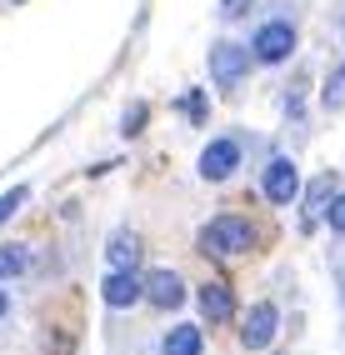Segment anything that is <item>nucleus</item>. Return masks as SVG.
Listing matches in <instances>:
<instances>
[{
	"instance_id": "9d476101",
	"label": "nucleus",
	"mask_w": 345,
	"mask_h": 355,
	"mask_svg": "<svg viewBox=\"0 0 345 355\" xmlns=\"http://www.w3.org/2000/svg\"><path fill=\"white\" fill-rule=\"evenodd\" d=\"M105 260H110V270H130L135 260H141V241H135L130 230H115L110 245H105Z\"/></svg>"
},
{
	"instance_id": "f03ea898",
	"label": "nucleus",
	"mask_w": 345,
	"mask_h": 355,
	"mask_svg": "<svg viewBox=\"0 0 345 355\" xmlns=\"http://www.w3.org/2000/svg\"><path fill=\"white\" fill-rule=\"evenodd\" d=\"M290 51H295V26L290 20H265V26L256 31V40H250V55L265 60V65L290 60Z\"/></svg>"
},
{
	"instance_id": "aec40b11",
	"label": "nucleus",
	"mask_w": 345,
	"mask_h": 355,
	"mask_svg": "<svg viewBox=\"0 0 345 355\" xmlns=\"http://www.w3.org/2000/svg\"><path fill=\"white\" fill-rule=\"evenodd\" d=\"M6 311H10V295H6V291H0V315H6Z\"/></svg>"
},
{
	"instance_id": "423d86ee",
	"label": "nucleus",
	"mask_w": 345,
	"mask_h": 355,
	"mask_svg": "<svg viewBox=\"0 0 345 355\" xmlns=\"http://www.w3.org/2000/svg\"><path fill=\"white\" fill-rule=\"evenodd\" d=\"M240 171V146L236 140H211V146L200 150V175L205 180H230Z\"/></svg>"
},
{
	"instance_id": "f3484780",
	"label": "nucleus",
	"mask_w": 345,
	"mask_h": 355,
	"mask_svg": "<svg viewBox=\"0 0 345 355\" xmlns=\"http://www.w3.org/2000/svg\"><path fill=\"white\" fill-rule=\"evenodd\" d=\"M180 115H191V121H205V96H200V90L180 96Z\"/></svg>"
},
{
	"instance_id": "1a4fd4ad",
	"label": "nucleus",
	"mask_w": 345,
	"mask_h": 355,
	"mask_svg": "<svg viewBox=\"0 0 345 355\" xmlns=\"http://www.w3.org/2000/svg\"><path fill=\"white\" fill-rule=\"evenodd\" d=\"M230 311H236V291L225 280H205L200 286V315L205 320H230Z\"/></svg>"
},
{
	"instance_id": "20e7f679",
	"label": "nucleus",
	"mask_w": 345,
	"mask_h": 355,
	"mask_svg": "<svg viewBox=\"0 0 345 355\" xmlns=\"http://www.w3.org/2000/svg\"><path fill=\"white\" fill-rule=\"evenodd\" d=\"M260 191H265V200H270V205H290V200H295V191H301V175H295V160L275 155V160L265 165V180H260Z\"/></svg>"
},
{
	"instance_id": "0eeeda50",
	"label": "nucleus",
	"mask_w": 345,
	"mask_h": 355,
	"mask_svg": "<svg viewBox=\"0 0 345 355\" xmlns=\"http://www.w3.org/2000/svg\"><path fill=\"white\" fill-rule=\"evenodd\" d=\"M105 305H115V311H125V305H135L145 295V280H135V270H110L105 286H100Z\"/></svg>"
},
{
	"instance_id": "f257e3e1",
	"label": "nucleus",
	"mask_w": 345,
	"mask_h": 355,
	"mask_svg": "<svg viewBox=\"0 0 345 355\" xmlns=\"http://www.w3.org/2000/svg\"><path fill=\"white\" fill-rule=\"evenodd\" d=\"M200 245L211 255H245L250 245H256V225H250L245 216H215L200 230Z\"/></svg>"
},
{
	"instance_id": "a211bd4d",
	"label": "nucleus",
	"mask_w": 345,
	"mask_h": 355,
	"mask_svg": "<svg viewBox=\"0 0 345 355\" xmlns=\"http://www.w3.org/2000/svg\"><path fill=\"white\" fill-rule=\"evenodd\" d=\"M141 125H145V101H135V105L125 110V125H121V130H125V135H141Z\"/></svg>"
},
{
	"instance_id": "ddd939ff",
	"label": "nucleus",
	"mask_w": 345,
	"mask_h": 355,
	"mask_svg": "<svg viewBox=\"0 0 345 355\" xmlns=\"http://www.w3.org/2000/svg\"><path fill=\"white\" fill-rule=\"evenodd\" d=\"M30 266V250L26 245H0V280H10Z\"/></svg>"
},
{
	"instance_id": "4468645a",
	"label": "nucleus",
	"mask_w": 345,
	"mask_h": 355,
	"mask_svg": "<svg viewBox=\"0 0 345 355\" xmlns=\"http://www.w3.org/2000/svg\"><path fill=\"white\" fill-rule=\"evenodd\" d=\"M320 101H326V110H345V65L326 80V96H320Z\"/></svg>"
},
{
	"instance_id": "412c9836",
	"label": "nucleus",
	"mask_w": 345,
	"mask_h": 355,
	"mask_svg": "<svg viewBox=\"0 0 345 355\" xmlns=\"http://www.w3.org/2000/svg\"><path fill=\"white\" fill-rule=\"evenodd\" d=\"M15 6H20V0H15Z\"/></svg>"
},
{
	"instance_id": "2eb2a0df",
	"label": "nucleus",
	"mask_w": 345,
	"mask_h": 355,
	"mask_svg": "<svg viewBox=\"0 0 345 355\" xmlns=\"http://www.w3.org/2000/svg\"><path fill=\"white\" fill-rule=\"evenodd\" d=\"M30 200V185H15V191H6V196H0V225H6L10 216H15V210L20 205H26Z\"/></svg>"
},
{
	"instance_id": "dca6fc26",
	"label": "nucleus",
	"mask_w": 345,
	"mask_h": 355,
	"mask_svg": "<svg viewBox=\"0 0 345 355\" xmlns=\"http://www.w3.org/2000/svg\"><path fill=\"white\" fill-rule=\"evenodd\" d=\"M326 220H330L335 235H345V191H335V200L326 205Z\"/></svg>"
},
{
	"instance_id": "9b49d317",
	"label": "nucleus",
	"mask_w": 345,
	"mask_h": 355,
	"mask_svg": "<svg viewBox=\"0 0 345 355\" xmlns=\"http://www.w3.org/2000/svg\"><path fill=\"white\" fill-rule=\"evenodd\" d=\"M166 355H205L200 325H175L170 336H166Z\"/></svg>"
},
{
	"instance_id": "6ab92c4d",
	"label": "nucleus",
	"mask_w": 345,
	"mask_h": 355,
	"mask_svg": "<svg viewBox=\"0 0 345 355\" xmlns=\"http://www.w3.org/2000/svg\"><path fill=\"white\" fill-rule=\"evenodd\" d=\"M220 10L225 15H245V0H220Z\"/></svg>"
},
{
	"instance_id": "7ed1b4c3",
	"label": "nucleus",
	"mask_w": 345,
	"mask_h": 355,
	"mask_svg": "<svg viewBox=\"0 0 345 355\" xmlns=\"http://www.w3.org/2000/svg\"><path fill=\"white\" fill-rule=\"evenodd\" d=\"M245 70H250V51H245V45H211V80L215 85H240L245 80Z\"/></svg>"
},
{
	"instance_id": "f8f14e48",
	"label": "nucleus",
	"mask_w": 345,
	"mask_h": 355,
	"mask_svg": "<svg viewBox=\"0 0 345 355\" xmlns=\"http://www.w3.org/2000/svg\"><path fill=\"white\" fill-rule=\"evenodd\" d=\"M335 175H315L310 180V191H306V225H315V210H326L330 200H335Z\"/></svg>"
},
{
	"instance_id": "6e6552de",
	"label": "nucleus",
	"mask_w": 345,
	"mask_h": 355,
	"mask_svg": "<svg viewBox=\"0 0 345 355\" xmlns=\"http://www.w3.org/2000/svg\"><path fill=\"white\" fill-rule=\"evenodd\" d=\"M145 295H150V305H160V311H175V305L186 300V280H180L175 270H150Z\"/></svg>"
},
{
	"instance_id": "39448f33",
	"label": "nucleus",
	"mask_w": 345,
	"mask_h": 355,
	"mask_svg": "<svg viewBox=\"0 0 345 355\" xmlns=\"http://www.w3.org/2000/svg\"><path fill=\"white\" fill-rule=\"evenodd\" d=\"M275 330H281V311H275L270 300H260L256 311L245 315V325H240V345L245 350H265L275 340Z\"/></svg>"
}]
</instances>
